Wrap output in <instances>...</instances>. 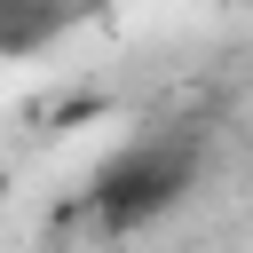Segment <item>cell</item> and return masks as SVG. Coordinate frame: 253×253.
<instances>
[{"instance_id":"6da1fadb","label":"cell","mask_w":253,"mask_h":253,"mask_svg":"<svg viewBox=\"0 0 253 253\" xmlns=\"http://www.w3.org/2000/svg\"><path fill=\"white\" fill-rule=\"evenodd\" d=\"M198 142L190 134H142V142H126V150H111L103 166H95V182H87V206H95V221H103V237H134V229H150V221H166L190 190H198Z\"/></svg>"}]
</instances>
